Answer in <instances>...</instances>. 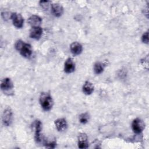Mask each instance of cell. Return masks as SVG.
Masks as SVG:
<instances>
[{
    "label": "cell",
    "instance_id": "7a4b0ae2",
    "mask_svg": "<svg viewBox=\"0 0 149 149\" xmlns=\"http://www.w3.org/2000/svg\"><path fill=\"white\" fill-rule=\"evenodd\" d=\"M13 82L9 77L4 78L1 81V88L5 94L9 95L10 93H13Z\"/></svg>",
    "mask_w": 149,
    "mask_h": 149
},
{
    "label": "cell",
    "instance_id": "5bb4252c",
    "mask_svg": "<svg viewBox=\"0 0 149 149\" xmlns=\"http://www.w3.org/2000/svg\"><path fill=\"white\" fill-rule=\"evenodd\" d=\"M35 125V140L36 142L41 141V122L39 120H36L34 123Z\"/></svg>",
    "mask_w": 149,
    "mask_h": 149
},
{
    "label": "cell",
    "instance_id": "7c38bea8",
    "mask_svg": "<svg viewBox=\"0 0 149 149\" xmlns=\"http://www.w3.org/2000/svg\"><path fill=\"white\" fill-rule=\"evenodd\" d=\"M27 22H28V23L32 27H40L42 22V19L40 16L34 15L29 17Z\"/></svg>",
    "mask_w": 149,
    "mask_h": 149
},
{
    "label": "cell",
    "instance_id": "9a60e30c",
    "mask_svg": "<svg viewBox=\"0 0 149 149\" xmlns=\"http://www.w3.org/2000/svg\"><path fill=\"white\" fill-rule=\"evenodd\" d=\"M94 90V85L92 83H91L89 81H85L84 84L83 86L82 90L84 94L86 95H90L93 93Z\"/></svg>",
    "mask_w": 149,
    "mask_h": 149
},
{
    "label": "cell",
    "instance_id": "277c9868",
    "mask_svg": "<svg viewBox=\"0 0 149 149\" xmlns=\"http://www.w3.org/2000/svg\"><path fill=\"white\" fill-rule=\"evenodd\" d=\"M132 128L134 133L139 134L143 132L145 128V123L140 118L134 119L132 123Z\"/></svg>",
    "mask_w": 149,
    "mask_h": 149
},
{
    "label": "cell",
    "instance_id": "6da1fadb",
    "mask_svg": "<svg viewBox=\"0 0 149 149\" xmlns=\"http://www.w3.org/2000/svg\"><path fill=\"white\" fill-rule=\"evenodd\" d=\"M39 101L42 108L45 111H48L51 110L54 105V101L51 95L48 93H41Z\"/></svg>",
    "mask_w": 149,
    "mask_h": 149
},
{
    "label": "cell",
    "instance_id": "9c48e42d",
    "mask_svg": "<svg viewBox=\"0 0 149 149\" xmlns=\"http://www.w3.org/2000/svg\"><path fill=\"white\" fill-rule=\"evenodd\" d=\"M42 34V29L40 27H31L30 31V37L35 40H39Z\"/></svg>",
    "mask_w": 149,
    "mask_h": 149
},
{
    "label": "cell",
    "instance_id": "4fadbf2b",
    "mask_svg": "<svg viewBox=\"0 0 149 149\" xmlns=\"http://www.w3.org/2000/svg\"><path fill=\"white\" fill-rule=\"evenodd\" d=\"M70 49L72 54L74 55H78L81 53L83 47L80 43L78 42H73L70 46Z\"/></svg>",
    "mask_w": 149,
    "mask_h": 149
},
{
    "label": "cell",
    "instance_id": "e0dca14e",
    "mask_svg": "<svg viewBox=\"0 0 149 149\" xmlns=\"http://www.w3.org/2000/svg\"><path fill=\"white\" fill-rule=\"evenodd\" d=\"M79 121L82 124H86L88 122L89 120V115L88 113H81L79 116Z\"/></svg>",
    "mask_w": 149,
    "mask_h": 149
},
{
    "label": "cell",
    "instance_id": "ba28073f",
    "mask_svg": "<svg viewBox=\"0 0 149 149\" xmlns=\"http://www.w3.org/2000/svg\"><path fill=\"white\" fill-rule=\"evenodd\" d=\"M51 12L55 17H59L62 15L63 13V8L61 4L58 3H53L51 5Z\"/></svg>",
    "mask_w": 149,
    "mask_h": 149
},
{
    "label": "cell",
    "instance_id": "8992f818",
    "mask_svg": "<svg viewBox=\"0 0 149 149\" xmlns=\"http://www.w3.org/2000/svg\"><path fill=\"white\" fill-rule=\"evenodd\" d=\"M87 136L84 133H80L78 136V147L80 148H87L88 147Z\"/></svg>",
    "mask_w": 149,
    "mask_h": 149
},
{
    "label": "cell",
    "instance_id": "3957f363",
    "mask_svg": "<svg viewBox=\"0 0 149 149\" xmlns=\"http://www.w3.org/2000/svg\"><path fill=\"white\" fill-rule=\"evenodd\" d=\"M2 122L4 125L9 126L12 122L13 113L10 107L6 108L2 113Z\"/></svg>",
    "mask_w": 149,
    "mask_h": 149
},
{
    "label": "cell",
    "instance_id": "ac0fdd59",
    "mask_svg": "<svg viewBox=\"0 0 149 149\" xmlns=\"http://www.w3.org/2000/svg\"><path fill=\"white\" fill-rule=\"evenodd\" d=\"M51 2L49 1H40V5L41 7L44 9V10H48L49 8V5Z\"/></svg>",
    "mask_w": 149,
    "mask_h": 149
},
{
    "label": "cell",
    "instance_id": "8fae6325",
    "mask_svg": "<svg viewBox=\"0 0 149 149\" xmlns=\"http://www.w3.org/2000/svg\"><path fill=\"white\" fill-rule=\"evenodd\" d=\"M19 52L23 57L26 58H30L32 54V48L31 45L27 43H24Z\"/></svg>",
    "mask_w": 149,
    "mask_h": 149
},
{
    "label": "cell",
    "instance_id": "52a82bcc",
    "mask_svg": "<svg viewBox=\"0 0 149 149\" xmlns=\"http://www.w3.org/2000/svg\"><path fill=\"white\" fill-rule=\"evenodd\" d=\"M75 70V63L71 58H68L64 65V71L66 73H73Z\"/></svg>",
    "mask_w": 149,
    "mask_h": 149
},
{
    "label": "cell",
    "instance_id": "2e32d148",
    "mask_svg": "<svg viewBox=\"0 0 149 149\" xmlns=\"http://www.w3.org/2000/svg\"><path fill=\"white\" fill-rule=\"evenodd\" d=\"M105 64L101 62H97L94 65V72L95 74H99L104 71Z\"/></svg>",
    "mask_w": 149,
    "mask_h": 149
},
{
    "label": "cell",
    "instance_id": "5b68a950",
    "mask_svg": "<svg viewBox=\"0 0 149 149\" xmlns=\"http://www.w3.org/2000/svg\"><path fill=\"white\" fill-rule=\"evenodd\" d=\"M10 19L12 20L13 24L18 29L22 28L23 26L24 19L20 13H12Z\"/></svg>",
    "mask_w": 149,
    "mask_h": 149
},
{
    "label": "cell",
    "instance_id": "ffe728a7",
    "mask_svg": "<svg viewBox=\"0 0 149 149\" xmlns=\"http://www.w3.org/2000/svg\"><path fill=\"white\" fill-rule=\"evenodd\" d=\"M141 40L143 41V42L145 43V44H148V31H146L145 32L142 37H141Z\"/></svg>",
    "mask_w": 149,
    "mask_h": 149
},
{
    "label": "cell",
    "instance_id": "30bf717a",
    "mask_svg": "<svg viewBox=\"0 0 149 149\" xmlns=\"http://www.w3.org/2000/svg\"><path fill=\"white\" fill-rule=\"evenodd\" d=\"M55 125L58 132H63L68 127V123L65 118H59L55 120Z\"/></svg>",
    "mask_w": 149,
    "mask_h": 149
},
{
    "label": "cell",
    "instance_id": "d6986e66",
    "mask_svg": "<svg viewBox=\"0 0 149 149\" xmlns=\"http://www.w3.org/2000/svg\"><path fill=\"white\" fill-rule=\"evenodd\" d=\"M24 41H23L21 40H19L17 41H16V42L15 44V48L17 51H20V49H22V48L23 47V46L24 45Z\"/></svg>",
    "mask_w": 149,
    "mask_h": 149
},
{
    "label": "cell",
    "instance_id": "44dd1931",
    "mask_svg": "<svg viewBox=\"0 0 149 149\" xmlns=\"http://www.w3.org/2000/svg\"><path fill=\"white\" fill-rule=\"evenodd\" d=\"M44 145L46 146V147H48V148H55L56 145V143L55 141H52L51 142L46 143Z\"/></svg>",
    "mask_w": 149,
    "mask_h": 149
}]
</instances>
